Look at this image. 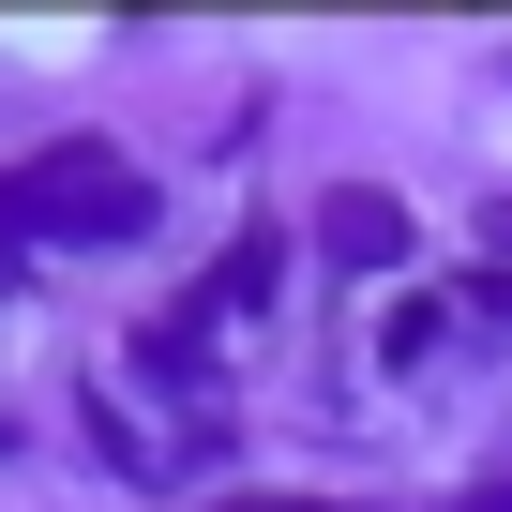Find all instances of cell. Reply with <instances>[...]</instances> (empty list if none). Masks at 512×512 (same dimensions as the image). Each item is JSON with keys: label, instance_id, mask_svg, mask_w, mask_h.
I'll return each mask as SVG.
<instances>
[{"label": "cell", "instance_id": "obj_1", "mask_svg": "<svg viewBox=\"0 0 512 512\" xmlns=\"http://www.w3.org/2000/svg\"><path fill=\"white\" fill-rule=\"evenodd\" d=\"M31 211H46L61 241H121V226H151V196H136V181H121L106 151H61V166L31 181Z\"/></svg>", "mask_w": 512, "mask_h": 512}, {"label": "cell", "instance_id": "obj_2", "mask_svg": "<svg viewBox=\"0 0 512 512\" xmlns=\"http://www.w3.org/2000/svg\"><path fill=\"white\" fill-rule=\"evenodd\" d=\"M317 241H332V256H347V272H392V256H407V211H392V196H377V181H347V196H332V211H317Z\"/></svg>", "mask_w": 512, "mask_h": 512}, {"label": "cell", "instance_id": "obj_3", "mask_svg": "<svg viewBox=\"0 0 512 512\" xmlns=\"http://www.w3.org/2000/svg\"><path fill=\"white\" fill-rule=\"evenodd\" d=\"M497 256H512V211H497Z\"/></svg>", "mask_w": 512, "mask_h": 512}]
</instances>
